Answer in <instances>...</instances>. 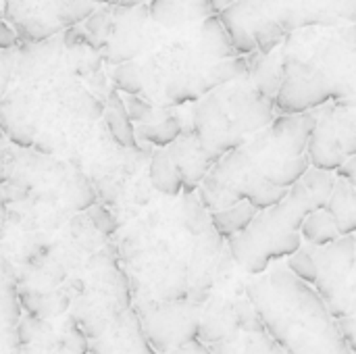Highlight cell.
Wrapping results in <instances>:
<instances>
[{
  "mask_svg": "<svg viewBox=\"0 0 356 354\" xmlns=\"http://www.w3.org/2000/svg\"><path fill=\"white\" fill-rule=\"evenodd\" d=\"M284 81L275 98L282 115H302L327 102L356 106V25L288 33L280 46Z\"/></svg>",
  "mask_w": 356,
  "mask_h": 354,
  "instance_id": "6da1fadb",
  "label": "cell"
},
{
  "mask_svg": "<svg viewBox=\"0 0 356 354\" xmlns=\"http://www.w3.org/2000/svg\"><path fill=\"white\" fill-rule=\"evenodd\" d=\"M275 102L244 77L198 100L192 131L211 154L223 159L225 152L244 146L246 134L267 129L275 119Z\"/></svg>",
  "mask_w": 356,
  "mask_h": 354,
  "instance_id": "7a4b0ae2",
  "label": "cell"
},
{
  "mask_svg": "<svg viewBox=\"0 0 356 354\" xmlns=\"http://www.w3.org/2000/svg\"><path fill=\"white\" fill-rule=\"evenodd\" d=\"M219 19L240 56H250L254 52L267 56L275 52L288 35L277 21L267 15L259 0H238L223 8Z\"/></svg>",
  "mask_w": 356,
  "mask_h": 354,
  "instance_id": "3957f363",
  "label": "cell"
},
{
  "mask_svg": "<svg viewBox=\"0 0 356 354\" xmlns=\"http://www.w3.org/2000/svg\"><path fill=\"white\" fill-rule=\"evenodd\" d=\"M286 33L356 25V0H259Z\"/></svg>",
  "mask_w": 356,
  "mask_h": 354,
  "instance_id": "277c9868",
  "label": "cell"
},
{
  "mask_svg": "<svg viewBox=\"0 0 356 354\" xmlns=\"http://www.w3.org/2000/svg\"><path fill=\"white\" fill-rule=\"evenodd\" d=\"M142 321L148 342L163 354L186 346L200 330L196 305H190V300L150 303L142 311Z\"/></svg>",
  "mask_w": 356,
  "mask_h": 354,
  "instance_id": "5b68a950",
  "label": "cell"
},
{
  "mask_svg": "<svg viewBox=\"0 0 356 354\" xmlns=\"http://www.w3.org/2000/svg\"><path fill=\"white\" fill-rule=\"evenodd\" d=\"M150 21L152 19H150L148 4L134 6V8L117 6L115 31L108 46L102 50V58L115 67L136 61L150 44V31H148Z\"/></svg>",
  "mask_w": 356,
  "mask_h": 354,
  "instance_id": "8992f818",
  "label": "cell"
},
{
  "mask_svg": "<svg viewBox=\"0 0 356 354\" xmlns=\"http://www.w3.org/2000/svg\"><path fill=\"white\" fill-rule=\"evenodd\" d=\"M355 236H342L334 244L321 248L319 257H315V263L319 269V277H317L315 286L327 305H332L346 288V277L355 269Z\"/></svg>",
  "mask_w": 356,
  "mask_h": 354,
  "instance_id": "52a82bcc",
  "label": "cell"
},
{
  "mask_svg": "<svg viewBox=\"0 0 356 354\" xmlns=\"http://www.w3.org/2000/svg\"><path fill=\"white\" fill-rule=\"evenodd\" d=\"M23 305L15 267L0 252V354H21Z\"/></svg>",
  "mask_w": 356,
  "mask_h": 354,
  "instance_id": "ba28073f",
  "label": "cell"
},
{
  "mask_svg": "<svg viewBox=\"0 0 356 354\" xmlns=\"http://www.w3.org/2000/svg\"><path fill=\"white\" fill-rule=\"evenodd\" d=\"M175 169L179 171L181 175V182H184V190L186 194H192L198 184L204 182V177L211 173V169L221 161L217 159L215 154H211L202 144L200 140L196 138V134L190 129V131H184L169 148H167Z\"/></svg>",
  "mask_w": 356,
  "mask_h": 354,
  "instance_id": "9c48e42d",
  "label": "cell"
},
{
  "mask_svg": "<svg viewBox=\"0 0 356 354\" xmlns=\"http://www.w3.org/2000/svg\"><path fill=\"white\" fill-rule=\"evenodd\" d=\"M150 19L163 29H184L217 15L211 0H150Z\"/></svg>",
  "mask_w": 356,
  "mask_h": 354,
  "instance_id": "30bf717a",
  "label": "cell"
},
{
  "mask_svg": "<svg viewBox=\"0 0 356 354\" xmlns=\"http://www.w3.org/2000/svg\"><path fill=\"white\" fill-rule=\"evenodd\" d=\"M104 125L111 136V140L121 148V150H142L136 138V127L127 115L125 100L121 94L113 88L106 102H104Z\"/></svg>",
  "mask_w": 356,
  "mask_h": 354,
  "instance_id": "8fae6325",
  "label": "cell"
},
{
  "mask_svg": "<svg viewBox=\"0 0 356 354\" xmlns=\"http://www.w3.org/2000/svg\"><path fill=\"white\" fill-rule=\"evenodd\" d=\"M246 58H248V79L257 86L259 92H263L267 98L275 102L284 81V61L280 48L267 56L254 52Z\"/></svg>",
  "mask_w": 356,
  "mask_h": 354,
  "instance_id": "7c38bea8",
  "label": "cell"
},
{
  "mask_svg": "<svg viewBox=\"0 0 356 354\" xmlns=\"http://www.w3.org/2000/svg\"><path fill=\"white\" fill-rule=\"evenodd\" d=\"M325 211L334 217L342 236H350L356 232V186L340 179L334 186L330 202Z\"/></svg>",
  "mask_w": 356,
  "mask_h": 354,
  "instance_id": "4fadbf2b",
  "label": "cell"
},
{
  "mask_svg": "<svg viewBox=\"0 0 356 354\" xmlns=\"http://www.w3.org/2000/svg\"><path fill=\"white\" fill-rule=\"evenodd\" d=\"M148 175H150V184L156 192L165 194V196H179V192L184 190V182L179 171L175 169L167 148H159L150 154V165H148Z\"/></svg>",
  "mask_w": 356,
  "mask_h": 354,
  "instance_id": "5bb4252c",
  "label": "cell"
},
{
  "mask_svg": "<svg viewBox=\"0 0 356 354\" xmlns=\"http://www.w3.org/2000/svg\"><path fill=\"white\" fill-rule=\"evenodd\" d=\"M259 209H254L250 202H240L232 209L219 211V213H211V225L213 230L221 236V238H234L242 232H246L250 227V223L257 219Z\"/></svg>",
  "mask_w": 356,
  "mask_h": 354,
  "instance_id": "9a60e30c",
  "label": "cell"
},
{
  "mask_svg": "<svg viewBox=\"0 0 356 354\" xmlns=\"http://www.w3.org/2000/svg\"><path fill=\"white\" fill-rule=\"evenodd\" d=\"M181 134H184L181 119L177 115H173V113L167 115L161 121L136 127V138H140V140H144V142H148L152 146H159V148H169Z\"/></svg>",
  "mask_w": 356,
  "mask_h": 354,
  "instance_id": "2e32d148",
  "label": "cell"
},
{
  "mask_svg": "<svg viewBox=\"0 0 356 354\" xmlns=\"http://www.w3.org/2000/svg\"><path fill=\"white\" fill-rule=\"evenodd\" d=\"M300 232H302V236H305L307 242H311V244H315V246H321V248H323V246H330V244H334L336 240L342 238V234H340V230H338L334 217H332L325 209L311 213V215L305 219Z\"/></svg>",
  "mask_w": 356,
  "mask_h": 354,
  "instance_id": "e0dca14e",
  "label": "cell"
},
{
  "mask_svg": "<svg viewBox=\"0 0 356 354\" xmlns=\"http://www.w3.org/2000/svg\"><path fill=\"white\" fill-rule=\"evenodd\" d=\"M115 21H117V6H106L96 10L88 21H86V33L92 40V44L102 52L115 31Z\"/></svg>",
  "mask_w": 356,
  "mask_h": 354,
  "instance_id": "ac0fdd59",
  "label": "cell"
},
{
  "mask_svg": "<svg viewBox=\"0 0 356 354\" xmlns=\"http://www.w3.org/2000/svg\"><path fill=\"white\" fill-rule=\"evenodd\" d=\"M113 83H115V90H121L127 96H142L144 94V77H142L140 63L129 61V63L115 67Z\"/></svg>",
  "mask_w": 356,
  "mask_h": 354,
  "instance_id": "d6986e66",
  "label": "cell"
},
{
  "mask_svg": "<svg viewBox=\"0 0 356 354\" xmlns=\"http://www.w3.org/2000/svg\"><path fill=\"white\" fill-rule=\"evenodd\" d=\"M288 269L292 275H296V280L305 282V284H317L319 277V269L315 263V257L309 250H298L288 259Z\"/></svg>",
  "mask_w": 356,
  "mask_h": 354,
  "instance_id": "ffe728a7",
  "label": "cell"
},
{
  "mask_svg": "<svg viewBox=\"0 0 356 354\" xmlns=\"http://www.w3.org/2000/svg\"><path fill=\"white\" fill-rule=\"evenodd\" d=\"M88 219H90V223L94 225V230H96L100 236H104V238H113V236H117V232H119V219H117V215H115L108 207H104L102 202L94 204V207L88 211Z\"/></svg>",
  "mask_w": 356,
  "mask_h": 354,
  "instance_id": "44dd1931",
  "label": "cell"
},
{
  "mask_svg": "<svg viewBox=\"0 0 356 354\" xmlns=\"http://www.w3.org/2000/svg\"><path fill=\"white\" fill-rule=\"evenodd\" d=\"M15 65H17V56L8 54V50H0V106L8 92L10 79L15 75Z\"/></svg>",
  "mask_w": 356,
  "mask_h": 354,
  "instance_id": "7402d4cb",
  "label": "cell"
},
{
  "mask_svg": "<svg viewBox=\"0 0 356 354\" xmlns=\"http://www.w3.org/2000/svg\"><path fill=\"white\" fill-rule=\"evenodd\" d=\"M19 42H21V40H19L17 31H15L8 23L0 21V50H10V48H15Z\"/></svg>",
  "mask_w": 356,
  "mask_h": 354,
  "instance_id": "603a6c76",
  "label": "cell"
},
{
  "mask_svg": "<svg viewBox=\"0 0 356 354\" xmlns=\"http://www.w3.org/2000/svg\"><path fill=\"white\" fill-rule=\"evenodd\" d=\"M338 173H340L342 179H346V182H350V184H355L356 186V156H353L348 163H344V165L338 169Z\"/></svg>",
  "mask_w": 356,
  "mask_h": 354,
  "instance_id": "cb8c5ba5",
  "label": "cell"
},
{
  "mask_svg": "<svg viewBox=\"0 0 356 354\" xmlns=\"http://www.w3.org/2000/svg\"><path fill=\"white\" fill-rule=\"evenodd\" d=\"M169 354H211L202 344H198V342H188L186 346H181V348H175L173 353Z\"/></svg>",
  "mask_w": 356,
  "mask_h": 354,
  "instance_id": "d4e9b609",
  "label": "cell"
},
{
  "mask_svg": "<svg viewBox=\"0 0 356 354\" xmlns=\"http://www.w3.org/2000/svg\"><path fill=\"white\" fill-rule=\"evenodd\" d=\"M4 230H6V202H4V196L0 190V242L4 238Z\"/></svg>",
  "mask_w": 356,
  "mask_h": 354,
  "instance_id": "484cf974",
  "label": "cell"
},
{
  "mask_svg": "<svg viewBox=\"0 0 356 354\" xmlns=\"http://www.w3.org/2000/svg\"><path fill=\"white\" fill-rule=\"evenodd\" d=\"M6 150H8V146H6V138H4V134L0 131V182H2V175H4V159H6Z\"/></svg>",
  "mask_w": 356,
  "mask_h": 354,
  "instance_id": "4316f807",
  "label": "cell"
},
{
  "mask_svg": "<svg viewBox=\"0 0 356 354\" xmlns=\"http://www.w3.org/2000/svg\"><path fill=\"white\" fill-rule=\"evenodd\" d=\"M213 2V6H215V10H217V15L223 10V8H227V6H232L234 2H238V0H211Z\"/></svg>",
  "mask_w": 356,
  "mask_h": 354,
  "instance_id": "83f0119b",
  "label": "cell"
}]
</instances>
